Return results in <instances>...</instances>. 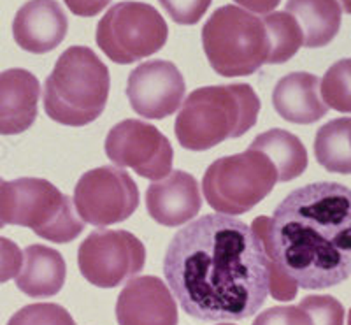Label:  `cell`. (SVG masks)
Listing matches in <instances>:
<instances>
[{
    "label": "cell",
    "instance_id": "11",
    "mask_svg": "<svg viewBox=\"0 0 351 325\" xmlns=\"http://www.w3.org/2000/svg\"><path fill=\"white\" fill-rule=\"evenodd\" d=\"M104 148L116 167H130L146 180H162L171 174L174 149L152 123L139 120L116 123L106 137Z\"/></svg>",
    "mask_w": 351,
    "mask_h": 325
},
{
    "label": "cell",
    "instance_id": "22",
    "mask_svg": "<svg viewBox=\"0 0 351 325\" xmlns=\"http://www.w3.org/2000/svg\"><path fill=\"white\" fill-rule=\"evenodd\" d=\"M315 155L328 173L351 174V118H337L319 127Z\"/></svg>",
    "mask_w": 351,
    "mask_h": 325
},
{
    "label": "cell",
    "instance_id": "5",
    "mask_svg": "<svg viewBox=\"0 0 351 325\" xmlns=\"http://www.w3.org/2000/svg\"><path fill=\"white\" fill-rule=\"evenodd\" d=\"M0 220L58 245L74 241L84 230L71 197L43 178L0 181Z\"/></svg>",
    "mask_w": 351,
    "mask_h": 325
},
{
    "label": "cell",
    "instance_id": "3",
    "mask_svg": "<svg viewBox=\"0 0 351 325\" xmlns=\"http://www.w3.org/2000/svg\"><path fill=\"white\" fill-rule=\"evenodd\" d=\"M258 112L260 99L252 84L202 86L193 90L181 106L174 132L183 148L206 152L252 130Z\"/></svg>",
    "mask_w": 351,
    "mask_h": 325
},
{
    "label": "cell",
    "instance_id": "30",
    "mask_svg": "<svg viewBox=\"0 0 351 325\" xmlns=\"http://www.w3.org/2000/svg\"><path fill=\"white\" fill-rule=\"evenodd\" d=\"M337 4L341 5V9H343L346 14H351V0H337Z\"/></svg>",
    "mask_w": 351,
    "mask_h": 325
},
{
    "label": "cell",
    "instance_id": "7",
    "mask_svg": "<svg viewBox=\"0 0 351 325\" xmlns=\"http://www.w3.org/2000/svg\"><path fill=\"white\" fill-rule=\"evenodd\" d=\"M278 183V171L262 152L228 155L213 162L202 178L206 201L219 215L247 213L272 192Z\"/></svg>",
    "mask_w": 351,
    "mask_h": 325
},
{
    "label": "cell",
    "instance_id": "25",
    "mask_svg": "<svg viewBox=\"0 0 351 325\" xmlns=\"http://www.w3.org/2000/svg\"><path fill=\"white\" fill-rule=\"evenodd\" d=\"M8 325H76V322L60 304L37 302L16 311L9 318Z\"/></svg>",
    "mask_w": 351,
    "mask_h": 325
},
{
    "label": "cell",
    "instance_id": "15",
    "mask_svg": "<svg viewBox=\"0 0 351 325\" xmlns=\"http://www.w3.org/2000/svg\"><path fill=\"white\" fill-rule=\"evenodd\" d=\"M202 208L199 183L192 174L174 171L146 190V209L156 224L178 227L193 220Z\"/></svg>",
    "mask_w": 351,
    "mask_h": 325
},
{
    "label": "cell",
    "instance_id": "14",
    "mask_svg": "<svg viewBox=\"0 0 351 325\" xmlns=\"http://www.w3.org/2000/svg\"><path fill=\"white\" fill-rule=\"evenodd\" d=\"M69 20L56 0H28L12 21V37L23 51L44 55L64 43Z\"/></svg>",
    "mask_w": 351,
    "mask_h": 325
},
{
    "label": "cell",
    "instance_id": "24",
    "mask_svg": "<svg viewBox=\"0 0 351 325\" xmlns=\"http://www.w3.org/2000/svg\"><path fill=\"white\" fill-rule=\"evenodd\" d=\"M319 95L327 108L351 112V58H343L328 67L319 81Z\"/></svg>",
    "mask_w": 351,
    "mask_h": 325
},
{
    "label": "cell",
    "instance_id": "31",
    "mask_svg": "<svg viewBox=\"0 0 351 325\" xmlns=\"http://www.w3.org/2000/svg\"><path fill=\"white\" fill-rule=\"evenodd\" d=\"M348 325H351V309H350V313H348Z\"/></svg>",
    "mask_w": 351,
    "mask_h": 325
},
{
    "label": "cell",
    "instance_id": "13",
    "mask_svg": "<svg viewBox=\"0 0 351 325\" xmlns=\"http://www.w3.org/2000/svg\"><path fill=\"white\" fill-rule=\"evenodd\" d=\"M120 325H178V302L156 276L132 278L116 301Z\"/></svg>",
    "mask_w": 351,
    "mask_h": 325
},
{
    "label": "cell",
    "instance_id": "10",
    "mask_svg": "<svg viewBox=\"0 0 351 325\" xmlns=\"http://www.w3.org/2000/svg\"><path fill=\"white\" fill-rule=\"evenodd\" d=\"M146 248L128 230H97L81 243L77 265L84 280L99 289H114L144 269Z\"/></svg>",
    "mask_w": 351,
    "mask_h": 325
},
{
    "label": "cell",
    "instance_id": "20",
    "mask_svg": "<svg viewBox=\"0 0 351 325\" xmlns=\"http://www.w3.org/2000/svg\"><path fill=\"white\" fill-rule=\"evenodd\" d=\"M253 325H344V308L332 296H307L297 306L265 309Z\"/></svg>",
    "mask_w": 351,
    "mask_h": 325
},
{
    "label": "cell",
    "instance_id": "17",
    "mask_svg": "<svg viewBox=\"0 0 351 325\" xmlns=\"http://www.w3.org/2000/svg\"><path fill=\"white\" fill-rule=\"evenodd\" d=\"M272 106L283 120L309 125L322 120L328 108L319 95V77L311 73H290L278 81Z\"/></svg>",
    "mask_w": 351,
    "mask_h": 325
},
{
    "label": "cell",
    "instance_id": "26",
    "mask_svg": "<svg viewBox=\"0 0 351 325\" xmlns=\"http://www.w3.org/2000/svg\"><path fill=\"white\" fill-rule=\"evenodd\" d=\"M158 2L178 25L199 23L213 4V0H158Z\"/></svg>",
    "mask_w": 351,
    "mask_h": 325
},
{
    "label": "cell",
    "instance_id": "27",
    "mask_svg": "<svg viewBox=\"0 0 351 325\" xmlns=\"http://www.w3.org/2000/svg\"><path fill=\"white\" fill-rule=\"evenodd\" d=\"M23 265L20 246L8 237H0V283L16 278Z\"/></svg>",
    "mask_w": 351,
    "mask_h": 325
},
{
    "label": "cell",
    "instance_id": "18",
    "mask_svg": "<svg viewBox=\"0 0 351 325\" xmlns=\"http://www.w3.org/2000/svg\"><path fill=\"white\" fill-rule=\"evenodd\" d=\"M67 267L60 252L44 245H30L23 252V265L14 281L28 298H51L60 292Z\"/></svg>",
    "mask_w": 351,
    "mask_h": 325
},
{
    "label": "cell",
    "instance_id": "12",
    "mask_svg": "<svg viewBox=\"0 0 351 325\" xmlns=\"http://www.w3.org/2000/svg\"><path fill=\"white\" fill-rule=\"evenodd\" d=\"M186 83L169 60H149L137 65L128 76L127 97L132 109L149 120H162L178 111L183 102Z\"/></svg>",
    "mask_w": 351,
    "mask_h": 325
},
{
    "label": "cell",
    "instance_id": "33",
    "mask_svg": "<svg viewBox=\"0 0 351 325\" xmlns=\"http://www.w3.org/2000/svg\"><path fill=\"white\" fill-rule=\"evenodd\" d=\"M218 325H234V324H218Z\"/></svg>",
    "mask_w": 351,
    "mask_h": 325
},
{
    "label": "cell",
    "instance_id": "8",
    "mask_svg": "<svg viewBox=\"0 0 351 325\" xmlns=\"http://www.w3.org/2000/svg\"><path fill=\"white\" fill-rule=\"evenodd\" d=\"M167 37V23L153 5L125 0L108 9L97 25L95 40L109 60L128 65L158 53Z\"/></svg>",
    "mask_w": 351,
    "mask_h": 325
},
{
    "label": "cell",
    "instance_id": "29",
    "mask_svg": "<svg viewBox=\"0 0 351 325\" xmlns=\"http://www.w3.org/2000/svg\"><path fill=\"white\" fill-rule=\"evenodd\" d=\"M234 2L255 14H269L281 4V0H234Z\"/></svg>",
    "mask_w": 351,
    "mask_h": 325
},
{
    "label": "cell",
    "instance_id": "32",
    "mask_svg": "<svg viewBox=\"0 0 351 325\" xmlns=\"http://www.w3.org/2000/svg\"><path fill=\"white\" fill-rule=\"evenodd\" d=\"M0 181H2V178H0ZM2 227H4V221L0 220V229H2Z\"/></svg>",
    "mask_w": 351,
    "mask_h": 325
},
{
    "label": "cell",
    "instance_id": "28",
    "mask_svg": "<svg viewBox=\"0 0 351 325\" xmlns=\"http://www.w3.org/2000/svg\"><path fill=\"white\" fill-rule=\"evenodd\" d=\"M64 2L76 16L92 18L104 11L112 0H64Z\"/></svg>",
    "mask_w": 351,
    "mask_h": 325
},
{
    "label": "cell",
    "instance_id": "2",
    "mask_svg": "<svg viewBox=\"0 0 351 325\" xmlns=\"http://www.w3.org/2000/svg\"><path fill=\"white\" fill-rule=\"evenodd\" d=\"M252 229L271 261L276 301H293L299 287L324 290L351 276V189L341 183L293 190L272 218H255Z\"/></svg>",
    "mask_w": 351,
    "mask_h": 325
},
{
    "label": "cell",
    "instance_id": "21",
    "mask_svg": "<svg viewBox=\"0 0 351 325\" xmlns=\"http://www.w3.org/2000/svg\"><path fill=\"white\" fill-rule=\"evenodd\" d=\"M250 148L262 152L278 171V181L295 180L307 169V152L302 141L283 129H271L256 136Z\"/></svg>",
    "mask_w": 351,
    "mask_h": 325
},
{
    "label": "cell",
    "instance_id": "1",
    "mask_svg": "<svg viewBox=\"0 0 351 325\" xmlns=\"http://www.w3.org/2000/svg\"><path fill=\"white\" fill-rule=\"evenodd\" d=\"M164 276L186 315L236 322L253 317L267 299L271 261L244 221L204 215L172 237Z\"/></svg>",
    "mask_w": 351,
    "mask_h": 325
},
{
    "label": "cell",
    "instance_id": "6",
    "mask_svg": "<svg viewBox=\"0 0 351 325\" xmlns=\"http://www.w3.org/2000/svg\"><path fill=\"white\" fill-rule=\"evenodd\" d=\"M209 65L223 77L255 74L271 60V39L263 18L237 5H221L202 28Z\"/></svg>",
    "mask_w": 351,
    "mask_h": 325
},
{
    "label": "cell",
    "instance_id": "23",
    "mask_svg": "<svg viewBox=\"0 0 351 325\" xmlns=\"http://www.w3.org/2000/svg\"><path fill=\"white\" fill-rule=\"evenodd\" d=\"M271 39V60L269 64H285L297 55L302 46V30L295 18L287 11L269 12L263 18Z\"/></svg>",
    "mask_w": 351,
    "mask_h": 325
},
{
    "label": "cell",
    "instance_id": "9",
    "mask_svg": "<svg viewBox=\"0 0 351 325\" xmlns=\"http://www.w3.org/2000/svg\"><path fill=\"white\" fill-rule=\"evenodd\" d=\"M139 206V189L121 167L104 165L84 173L74 189V208L84 224L108 227L130 218Z\"/></svg>",
    "mask_w": 351,
    "mask_h": 325
},
{
    "label": "cell",
    "instance_id": "19",
    "mask_svg": "<svg viewBox=\"0 0 351 325\" xmlns=\"http://www.w3.org/2000/svg\"><path fill=\"white\" fill-rule=\"evenodd\" d=\"M287 12L299 23L306 48H324L339 34L343 9L337 0H288Z\"/></svg>",
    "mask_w": 351,
    "mask_h": 325
},
{
    "label": "cell",
    "instance_id": "16",
    "mask_svg": "<svg viewBox=\"0 0 351 325\" xmlns=\"http://www.w3.org/2000/svg\"><path fill=\"white\" fill-rule=\"evenodd\" d=\"M39 80L27 69L0 73V136H18L34 125L39 108Z\"/></svg>",
    "mask_w": 351,
    "mask_h": 325
},
{
    "label": "cell",
    "instance_id": "4",
    "mask_svg": "<svg viewBox=\"0 0 351 325\" xmlns=\"http://www.w3.org/2000/svg\"><path fill=\"white\" fill-rule=\"evenodd\" d=\"M111 90L109 69L88 46L65 49L44 83V111L53 121L84 127L104 112Z\"/></svg>",
    "mask_w": 351,
    "mask_h": 325
}]
</instances>
